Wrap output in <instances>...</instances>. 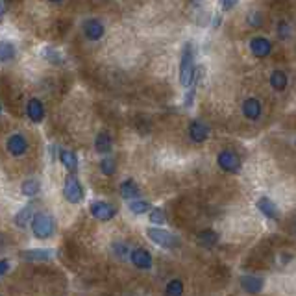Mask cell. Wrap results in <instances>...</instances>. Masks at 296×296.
I'll list each match as a JSON object with an SVG mask.
<instances>
[{
	"label": "cell",
	"mask_w": 296,
	"mask_h": 296,
	"mask_svg": "<svg viewBox=\"0 0 296 296\" xmlns=\"http://www.w3.org/2000/svg\"><path fill=\"white\" fill-rule=\"evenodd\" d=\"M180 81L183 87H191L196 81V67H194L193 45H185L182 52V65H180Z\"/></svg>",
	"instance_id": "cell-1"
},
{
	"label": "cell",
	"mask_w": 296,
	"mask_h": 296,
	"mask_svg": "<svg viewBox=\"0 0 296 296\" xmlns=\"http://www.w3.org/2000/svg\"><path fill=\"white\" fill-rule=\"evenodd\" d=\"M54 228H56V222L50 213L41 211V213H35V215H33L32 232L37 239H49V237L54 233Z\"/></svg>",
	"instance_id": "cell-2"
},
{
	"label": "cell",
	"mask_w": 296,
	"mask_h": 296,
	"mask_svg": "<svg viewBox=\"0 0 296 296\" xmlns=\"http://www.w3.org/2000/svg\"><path fill=\"white\" fill-rule=\"evenodd\" d=\"M146 235H148V239H150L152 242H156L157 246L176 248L178 244H180L178 237L173 235L171 232H167V230H163V228H148V230H146Z\"/></svg>",
	"instance_id": "cell-3"
},
{
	"label": "cell",
	"mask_w": 296,
	"mask_h": 296,
	"mask_svg": "<svg viewBox=\"0 0 296 296\" xmlns=\"http://www.w3.org/2000/svg\"><path fill=\"white\" fill-rule=\"evenodd\" d=\"M63 196L67 202H70V204H78V202L83 200V189H81L80 182H78V178L74 176V173H72V176H69L65 180Z\"/></svg>",
	"instance_id": "cell-4"
},
{
	"label": "cell",
	"mask_w": 296,
	"mask_h": 296,
	"mask_svg": "<svg viewBox=\"0 0 296 296\" xmlns=\"http://www.w3.org/2000/svg\"><path fill=\"white\" fill-rule=\"evenodd\" d=\"M89 211H91V215L97 219V221H111L115 215H117V209H115V205H111L109 202H104V200H97V202H93L89 205Z\"/></svg>",
	"instance_id": "cell-5"
},
{
	"label": "cell",
	"mask_w": 296,
	"mask_h": 296,
	"mask_svg": "<svg viewBox=\"0 0 296 296\" xmlns=\"http://www.w3.org/2000/svg\"><path fill=\"white\" fill-rule=\"evenodd\" d=\"M217 163H219V167L222 171H226V173H232L237 174L241 171V161H239V157L233 154L232 150H222L217 157Z\"/></svg>",
	"instance_id": "cell-6"
},
{
	"label": "cell",
	"mask_w": 296,
	"mask_h": 296,
	"mask_svg": "<svg viewBox=\"0 0 296 296\" xmlns=\"http://www.w3.org/2000/svg\"><path fill=\"white\" fill-rule=\"evenodd\" d=\"M130 259H132V265H134L135 269H141V270L152 269V256L145 248H135V250H132L130 252Z\"/></svg>",
	"instance_id": "cell-7"
},
{
	"label": "cell",
	"mask_w": 296,
	"mask_h": 296,
	"mask_svg": "<svg viewBox=\"0 0 296 296\" xmlns=\"http://www.w3.org/2000/svg\"><path fill=\"white\" fill-rule=\"evenodd\" d=\"M83 33H86V37L89 39V41H98V39H102V35H104L102 22L97 21V19L86 21L83 22Z\"/></svg>",
	"instance_id": "cell-8"
},
{
	"label": "cell",
	"mask_w": 296,
	"mask_h": 296,
	"mask_svg": "<svg viewBox=\"0 0 296 296\" xmlns=\"http://www.w3.org/2000/svg\"><path fill=\"white\" fill-rule=\"evenodd\" d=\"M189 137L194 143H204L209 137V128L204 122H200V120H193V122L189 124Z\"/></svg>",
	"instance_id": "cell-9"
},
{
	"label": "cell",
	"mask_w": 296,
	"mask_h": 296,
	"mask_svg": "<svg viewBox=\"0 0 296 296\" xmlns=\"http://www.w3.org/2000/svg\"><path fill=\"white\" fill-rule=\"evenodd\" d=\"M250 50H252V54L256 58H267L270 54V50H272V45H270L269 39L265 37H253L250 41Z\"/></svg>",
	"instance_id": "cell-10"
},
{
	"label": "cell",
	"mask_w": 296,
	"mask_h": 296,
	"mask_svg": "<svg viewBox=\"0 0 296 296\" xmlns=\"http://www.w3.org/2000/svg\"><path fill=\"white\" fill-rule=\"evenodd\" d=\"M26 113L32 122H41L45 117V106L39 98H30L26 104Z\"/></svg>",
	"instance_id": "cell-11"
},
{
	"label": "cell",
	"mask_w": 296,
	"mask_h": 296,
	"mask_svg": "<svg viewBox=\"0 0 296 296\" xmlns=\"http://www.w3.org/2000/svg\"><path fill=\"white\" fill-rule=\"evenodd\" d=\"M28 148V143L24 139V135L21 134H13L8 139V150H10L11 156H22Z\"/></svg>",
	"instance_id": "cell-12"
},
{
	"label": "cell",
	"mask_w": 296,
	"mask_h": 296,
	"mask_svg": "<svg viewBox=\"0 0 296 296\" xmlns=\"http://www.w3.org/2000/svg\"><path fill=\"white\" fill-rule=\"evenodd\" d=\"M242 115L248 120H258L261 117V102H259L258 98H246L242 102Z\"/></svg>",
	"instance_id": "cell-13"
},
{
	"label": "cell",
	"mask_w": 296,
	"mask_h": 296,
	"mask_svg": "<svg viewBox=\"0 0 296 296\" xmlns=\"http://www.w3.org/2000/svg\"><path fill=\"white\" fill-rule=\"evenodd\" d=\"M258 209L263 213L267 219H272V221H276L278 217H280V211H278V205L272 202V200L269 198V196H261V198L258 200Z\"/></svg>",
	"instance_id": "cell-14"
},
{
	"label": "cell",
	"mask_w": 296,
	"mask_h": 296,
	"mask_svg": "<svg viewBox=\"0 0 296 296\" xmlns=\"http://www.w3.org/2000/svg\"><path fill=\"white\" fill-rule=\"evenodd\" d=\"M21 256L26 261H49L54 256V250H50V248H33V250H24Z\"/></svg>",
	"instance_id": "cell-15"
},
{
	"label": "cell",
	"mask_w": 296,
	"mask_h": 296,
	"mask_svg": "<svg viewBox=\"0 0 296 296\" xmlns=\"http://www.w3.org/2000/svg\"><path fill=\"white\" fill-rule=\"evenodd\" d=\"M239 281H241L242 289L246 292H250V294H256V292H259L263 289V280L258 278V276H241Z\"/></svg>",
	"instance_id": "cell-16"
},
{
	"label": "cell",
	"mask_w": 296,
	"mask_h": 296,
	"mask_svg": "<svg viewBox=\"0 0 296 296\" xmlns=\"http://www.w3.org/2000/svg\"><path fill=\"white\" fill-rule=\"evenodd\" d=\"M59 161H61V165H63L67 171H70V173H76V171H78V156H76L72 150H61Z\"/></svg>",
	"instance_id": "cell-17"
},
{
	"label": "cell",
	"mask_w": 296,
	"mask_h": 296,
	"mask_svg": "<svg viewBox=\"0 0 296 296\" xmlns=\"http://www.w3.org/2000/svg\"><path fill=\"white\" fill-rule=\"evenodd\" d=\"M141 194L139 191V185L134 182V180H126V182L120 183V196L126 200H132V198H137Z\"/></svg>",
	"instance_id": "cell-18"
},
{
	"label": "cell",
	"mask_w": 296,
	"mask_h": 296,
	"mask_svg": "<svg viewBox=\"0 0 296 296\" xmlns=\"http://www.w3.org/2000/svg\"><path fill=\"white\" fill-rule=\"evenodd\" d=\"M196 241H198L200 246L211 248V246H215V244H217V241H219V235H217L213 230H204V232H200L198 235H196Z\"/></svg>",
	"instance_id": "cell-19"
},
{
	"label": "cell",
	"mask_w": 296,
	"mask_h": 296,
	"mask_svg": "<svg viewBox=\"0 0 296 296\" xmlns=\"http://www.w3.org/2000/svg\"><path fill=\"white\" fill-rule=\"evenodd\" d=\"M95 148H97V152H100V154L111 152V137H109L108 132H100V134L97 135V139H95Z\"/></svg>",
	"instance_id": "cell-20"
},
{
	"label": "cell",
	"mask_w": 296,
	"mask_h": 296,
	"mask_svg": "<svg viewBox=\"0 0 296 296\" xmlns=\"http://www.w3.org/2000/svg\"><path fill=\"white\" fill-rule=\"evenodd\" d=\"M15 224L19 228H26L28 226V222H32L33 221V207L32 205H26V207H22L19 213L15 215Z\"/></svg>",
	"instance_id": "cell-21"
},
{
	"label": "cell",
	"mask_w": 296,
	"mask_h": 296,
	"mask_svg": "<svg viewBox=\"0 0 296 296\" xmlns=\"http://www.w3.org/2000/svg\"><path fill=\"white\" fill-rule=\"evenodd\" d=\"M270 86L274 91H283L287 87V76L283 70H274L272 74H270Z\"/></svg>",
	"instance_id": "cell-22"
},
{
	"label": "cell",
	"mask_w": 296,
	"mask_h": 296,
	"mask_svg": "<svg viewBox=\"0 0 296 296\" xmlns=\"http://www.w3.org/2000/svg\"><path fill=\"white\" fill-rule=\"evenodd\" d=\"M39 189H41V183H39V180H26V182L22 183V194L24 196H35V194H39Z\"/></svg>",
	"instance_id": "cell-23"
},
{
	"label": "cell",
	"mask_w": 296,
	"mask_h": 296,
	"mask_svg": "<svg viewBox=\"0 0 296 296\" xmlns=\"http://www.w3.org/2000/svg\"><path fill=\"white\" fill-rule=\"evenodd\" d=\"M41 56H43L45 59H49L50 63H54V65H61V63H63V58H61V54H59L56 49H52V47H47V49L41 52Z\"/></svg>",
	"instance_id": "cell-24"
},
{
	"label": "cell",
	"mask_w": 296,
	"mask_h": 296,
	"mask_svg": "<svg viewBox=\"0 0 296 296\" xmlns=\"http://www.w3.org/2000/svg\"><path fill=\"white\" fill-rule=\"evenodd\" d=\"M13 58H15V45L2 43V47H0V59H2V63H8Z\"/></svg>",
	"instance_id": "cell-25"
},
{
	"label": "cell",
	"mask_w": 296,
	"mask_h": 296,
	"mask_svg": "<svg viewBox=\"0 0 296 296\" xmlns=\"http://www.w3.org/2000/svg\"><path fill=\"white\" fill-rule=\"evenodd\" d=\"M115 171H117V165H115V161L111 159V157H106V159L100 161V173L102 174H106V176H113Z\"/></svg>",
	"instance_id": "cell-26"
},
{
	"label": "cell",
	"mask_w": 296,
	"mask_h": 296,
	"mask_svg": "<svg viewBox=\"0 0 296 296\" xmlns=\"http://www.w3.org/2000/svg\"><path fill=\"white\" fill-rule=\"evenodd\" d=\"M148 209H150V204H148V202H141V200H132V202H130V211H132V213H137V215H139V213H146Z\"/></svg>",
	"instance_id": "cell-27"
},
{
	"label": "cell",
	"mask_w": 296,
	"mask_h": 296,
	"mask_svg": "<svg viewBox=\"0 0 296 296\" xmlns=\"http://www.w3.org/2000/svg\"><path fill=\"white\" fill-rule=\"evenodd\" d=\"M183 292V283L180 280H171L167 283V294L171 296H180Z\"/></svg>",
	"instance_id": "cell-28"
},
{
	"label": "cell",
	"mask_w": 296,
	"mask_h": 296,
	"mask_svg": "<svg viewBox=\"0 0 296 296\" xmlns=\"http://www.w3.org/2000/svg\"><path fill=\"white\" fill-rule=\"evenodd\" d=\"M150 222L152 224H165V211L161 207H152Z\"/></svg>",
	"instance_id": "cell-29"
},
{
	"label": "cell",
	"mask_w": 296,
	"mask_h": 296,
	"mask_svg": "<svg viewBox=\"0 0 296 296\" xmlns=\"http://www.w3.org/2000/svg\"><path fill=\"white\" fill-rule=\"evenodd\" d=\"M111 248H113L115 256H118V258H120V259L126 258V253H130L128 246H126L124 242H113V244H111Z\"/></svg>",
	"instance_id": "cell-30"
},
{
	"label": "cell",
	"mask_w": 296,
	"mask_h": 296,
	"mask_svg": "<svg viewBox=\"0 0 296 296\" xmlns=\"http://www.w3.org/2000/svg\"><path fill=\"white\" fill-rule=\"evenodd\" d=\"M278 35L281 39H287L291 35V26L287 24V22H280V26H278Z\"/></svg>",
	"instance_id": "cell-31"
},
{
	"label": "cell",
	"mask_w": 296,
	"mask_h": 296,
	"mask_svg": "<svg viewBox=\"0 0 296 296\" xmlns=\"http://www.w3.org/2000/svg\"><path fill=\"white\" fill-rule=\"evenodd\" d=\"M248 22H250L252 26H259V24L263 22V17L259 15V13H253L252 17H248Z\"/></svg>",
	"instance_id": "cell-32"
},
{
	"label": "cell",
	"mask_w": 296,
	"mask_h": 296,
	"mask_svg": "<svg viewBox=\"0 0 296 296\" xmlns=\"http://www.w3.org/2000/svg\"><path fill=\"white\" fill-rule=\"evenodd\" d=\"M8 270H10V261H8V259H2V261H0V274L6 276L8 274Z\"/></svg>",
	"instance_id": "cell-33"
},
{
	"label": "cell",
	"mask_w": 296,
	"mask_h": 296,
	"mask_svg": "<svg viewBox=\"0 0 296 296\" xmlns=\"http://www.w3.org/2000/svg\"><path fill=\"white\" fill-rule=\"evenodd\" d=\"M221 2H222V8H224V10H232L239 0H221Z\"/></svg>",
	"instance_id": "cell-34"
},
{
	"label": "cell",
	"mask_w": 296,
	"mask_h": 296,
	"mask_svg": "<svg viewBox=\"0 0 296 296\" xmlns=\"http://www.w3.org/2000/svg\"><path fill=\"white\" fill-rule=\"evenodd\" d=\"M50 2H61V0H50Z\"/></svg>",
	"instance_id": "cell-35"
}]
</instances>
